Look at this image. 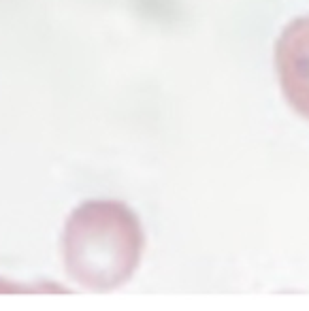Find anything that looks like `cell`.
Segmentation results:
<instances>
[{"label":"cell","instance_id":"obj_1","mask_svg":"<svg viewBox=\"0 0 309 311\" xmlns=\"http://www.w3.org/2000/svg\"><path fill=\"white\" fill-rule=\"evenodd\" d=\"M145 237L141 222L117 200H90L70 213L62 237L68 275L92 290H113L137 271Z\"/></svg>","mask_w":309,"mask_h":311},{"label":"cell","instance_id":"obj_2","mask_svg":"<svg viewBox=\"0 0 309 311\" xmlns=\"http://www.w3.org/2000/svg\"><path fill=\"white\" fill-rule=\"evenodd\" d=\"M275 66L286 100L309 120V15L284 28L275 45Z\"/></svg>","mask_w":309,"mask_h":311}]
</instances>
